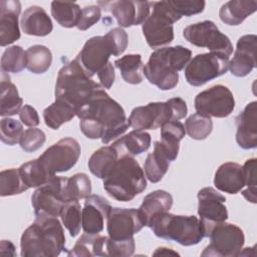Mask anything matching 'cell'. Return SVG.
I'll list each match as a JSON object with an SVG mask.
<instances>
[{
  "label": "cell",
  "instance_id": "7402d4cb",
  "mask_svg": "<svg viewBox=\"0 0 257 257\" xmlns=\"http://www.w3.org/2000/svg\"><path fill=\"white\" fill-rule=\"evenodd\" d=\"M21 3L17 0L0 1V45L12 44L20 38L18 17Z\"/></svg>",
  "mask_w": 257,
  "mask_h": 257
},
{
  "label": "cell",
  "instance_id": "b9f144b4",
  "mask_svg": "<svg viewBox=\"0 0 257 257\" xmlns=\"http://www.w3.org/2000/svg\"><path fill=\"white\" fill-rule=\"evenodd\" d=\"M185 130L191 139L202 141L207 139L212 133L213 121L211 117L196 112L186 119Z\"/></svg>",
  "mask_w": 257,
  "mask_h": 257
},
{
  "label": "cell",
  "instance_id": "8fae6325",
  "mask_svg": "<svg viewBox=\"0 0 257 257\" xmlns=\"http://www.w3.org/2000/svg\"><path fill=\"white\" fill-rule=\"evenodd\" d=\"M65 178L54 175L32 194L31 204L36 217L60 216L63 205L67 203L64 190Z\"/></svg>",
  "mask_w": 257,
  "mask_h": 257
},
{
  "label": "cell",
  "instance_id": "ab89813d",
  "mask_svg": "<svg viewBox=\"0 0 257 257\" xmlns=\"http://www.w3.org/2000/svg\"><path fill=\"white\" fill-rule=\"evenodd\" d=\"M28 190L18 169H7L0 173V195L2 197L19 195Z\"/></svg>",
  "mask_w": 257,
  "mask_h": 257
},
{
  "label": "cell",
  "instance_id": "8992f818",
  "mask_svg": "<svg viewBox=\"0 0 257 257\" xmlns=\"http://www.w3.org/2000/svg\"><path fill=\"white\" fill-rule=\"evenodd\" d=\"M149 227L157 237L175 241L183 246L196 245L206 237L204 226L196 216L165 212L156 216Z\"/></svg>",
  "mask_w": 257,
  "mask_h": 257
},
{
  "label": "cell",
  "instance_id": "e0dca14e",
  "mask_svg": "<svg viewBox=\"0 0 257 257\" xmlns=\"http://www.w3.org/2000/svg\"><path fill=\"white\" fill-rule=\"evenodd\" d=\"M198 215L204 226L206 237L211 229L228 219L225 206L226 198L212 187H206L198 192Z\"/></svg>",
  "mask_w": 257,
  "mask_h": 257
},
{
  "label": "cell",
  "instance_id": "7c38bea8",
  "mask_svg": "<svg viewBox=\"0 0 257 257\" xmlns=\"http://www.w3.org/2000/svg\"><path fill=\"white\" fill-rule=\"evenodd\" d=\"M184 38L198 47H206L211 52H218L230 56L233 45L229 37L223 34L213 21L205 20L187 26L183 31Z\"/></svg>",
  "mask_w": 257,
  "mask_h": 257
},
{
  "label": "cell",
  "instance_id": "f546056e",
  "mask_svg": "<svg viewBox=\"0 0 257 257\" xmlns=\"http://www.w3.org/2000/svg\"><path fill=\"white\" fill-rule=\"evenodd\" d=\"M170 162L160 142H155L154 151L148 155L144 165L147 179L152 183L160 182L166 175L170 167Z\"/></svg>",
  "mask_w": 257,
  "mask_h": 257
},
{
  "label": "cell",
  "instance_id": "484cf974",
  "mask_svg": "<svg viewBox=\"0 0 257 257\" xmlns=\"http://www.w3.org/2000/svg\"><path fill=\"white\" fill-rule=\"evenodd\" d=\"M151 135L145 131H132L112 143V147L121 156L135 157L146 152L151 146Z\"/></svg>",
  "mask_w": 257,
  "mask_h": 257
},
{
  "label": "cell",
  "instance_id": "2e32d148",
  "mask_svg": "<svg viewBox=\"0 0 257 257\" xmlns=\"http://www.w3.org/2000/svg\"><path fill=\"white\" fill-rule=\"evenodd\" d=\"M138 209L111 208L106 218V230L108 238L116 242H124L134 239V235L144 227Z\"/></svg>",
  "mask_w": 257,
  "mask_h": 257
},
{
  "label": "cell",
  "instance_id": "816d5d0a",
  "mask_svg": "<svg viewBox=\"0 0 257 257\" xmlns=\"http://www.w3.org/2000/svg\"><path fill=\"white\" fill-rule=\"evenodd\" d=\"M114 68L111 62L108 63V65L101 71L99 72L96 77L98 79V83L100 86L104 89H108L111 87V85L114 82Z\"/></svg>",
  "mask_w": 257,
  "mask_h": 257
},
{
  "label": "cell",
  "instance_id": "52a82bcc",
  "mask_svg": "<svg viewBox=\"0 0 257 257\" xmlns=\"http://www.w3.org/2000/svg\"><path fill=\"white\" fill-rule=\"evenodd\" d=\"M187 112L186 101L181 97H173L165 102L156 101L135 107L128 117V123L135 131L155 130L166 121L184 118Z\"/></svg>",
  "mask_w": 257,
  "mask_h": 257
},
{
  "label": "cell",
  "instance_id": "8d00e7d4",
  "mask_svg": "<svg viewBox=\"0 0 257 257\" xmlns=\"http://www.w3.org/2000/svg\"><path fill=\"white\" fill-rule=\"evenodd\" d=\"M18 170L23 183L28 189L38 188L47 183L52 177L46 172V170L40 164L38 159L22 164L18 168Z\"/></svg>",
  "mask_w": 257,
  "mask_h": 257
},
{
  "label": "cell",
  "instance_id": "1f68e13d",
  "mask_svg": "<svg viewBox=\"0 0 257 257\" xmlns=\"http://www.w3.org/2000/svg\"><path fill=\"white\" fill-rule=\"evenodd\" d=\"M75 115L76 109L71 104L56 98L53 103L43 110L45 124L52 130H58L63 123L68 122Z\"/></svg>",
  "mask_w": 257,
  "mask_h": 257
},
{
  "label": "cell",
  "instance_id": "ac0fdd59",
  "mask_svg": "<svg viewBox=\"0 0 257 257\" xmlns=\"http://www.w3.org/2000/svg\"><path fill=\"white\" fill-rule=\"evenodd\" d=\"M103 9L110 11L120 27H131L143 24L150 15L151 2L119 0L112 2H98Z\"/></svg>",
  "mask_w": 257,
  "mask_h": 257
},
{
  "label": "cell",
  "instance_id": "5bb4252c",
  "mask_svg": "<svg viewBox=\"0 0 257 257\" xmlns=\"http://www.w3.org/2000/svg\"><path fill=\"white\" fill-rule=\"evenodd\" d=\"M197 113L208 117H227L235 107L231 90L222 84H216L199 92L194 100Z\"/></svg>",
  "mask_w": 257,
  "mask_h": 257
},
{
  "label": "cell",
  "instance_id": "30bf717a",
  "mask_svg": "<svg viewBox=\"0 0 257 257\" xmlns=\"http://www.w3.org/2000/svg\"><path fill=\"white\" fill-rule=\"evenodd\" d=\"M228 69V56L218 52H208L194 56L186 65L184 73L189 84L202 86L208 81L225 74Z\"/></svg>",
  "mask_w": 257,
  "mask_h": 257
},
{
  "label": "cell",
  "instance_id": "4316f807",
  "mask_svg": "<svg viewBox=\"0 0 257 257\" xmlns=\"http://www.w3.org/2000/svg\"><path fill=\"white\" fill-rule=\"evenodd\" d=\"M256 10L257 1L255 0H231L221 6L219 17L225 24L236 26Z\"/></svg>",
  "mask_w": 257,
  "mask_h": 257
},
{
  "label": "cell",
  "instance_id": "cb8c5ba5",
  "mask_svg": "<svg viewBox=\"0 0 257 257\" xmlns=\"http://www.w3.org/2000/svg\"><path fill=\"white\" fill-rule=\"evenodd\" d=\"M20 24L25 34L33 36H46L53 29L52 21L46 11L36 5L28 7L22 13Z\"/></svg>",
  "mask_w": 257,
  "mask_h": 257
},
{
  "label": "cell",
  "instance_id": "7dc6e473",
  "mask_svg": "<svg viewBox=\"0 0 257 257\" xmlns=\"http://www.w3.org/2000/svg\"><path fill=\"white\" fill-rule=\"evenodd\" d=\"M105 36L113 48V56H118L124 52L128 43L127 33L121 27H115L109 30Z\"/></svg>",
  "mask_w": 257,
  "mask_h": 257
},
{
  "label": "cell",
  "instance_id": "ba28073f",
  "mask_svg": "<svg viewBox=\"0 0 257 257\" xmlns=\"http://www.w3.org/2000/svg\"><path fill=\"white\" fill-rule=\"evenodd\" d=\"M153 12L142 24L143 34L152 48L162 47L174 40L173 24L182 17L176 13L169 1L151 3Z\"/></svg>",
  "mask_w": 257,
  "mask_h": 257
},
{
  "label": "cell",
  "instance_id": "603a6c76",
  "mask_svg": "<svg viewBox=\"0 0 257 257\" xmlns=\"http://www.w3.org/2000/svg\"><path fill=\"white\" fill-rule=\"evenodd\" d=\"M215 187L228 194H237L245 187L244 172L241 165L234 162L222 164L214 177Z\"/></svg>",
  "mask_w": 257,
  "mask_h": 257
},
{
  "label": "cell",
  "instance_id": "f6af8a7d",
  "mask_svg": "<svg viewBox=\"0 0 257 257\" xmlns=\"http://www.w3.org/2000/svg\"><path fill=\"white\" fill-rule=\"evenodd\" d=\"M46 136L40 128H27L20 140V147L26 153H33L39 150L45 143Z\"/></svg>",
  "mask_w": 257,
  "mask_h": 257
},
{
  "label": "cell",
  "instance_id": "f1b7e54d",
  "mask_svg": "<svg viewBox=\"0 0 257 257\" xmlns=\"http://www.w3.org/2000/svg\"><path fill=\"white\" fill-rule=\"evenodd\" d=\"M0 115L4 116H11L19 113L23 99L19 96L17 87L10 81L6 72L2 71V78L0 83Z\"/></svg>",
  "mask_w": 257,
  "mask_h": 257
},
{
  "label": "cell",
  "instance_id": "f5cc1de1",
  "mask_svg": "<svg viewBox=\"0 0 257 257\" xmlns=\"http://www.w3.org/2000/svg\"><path fill=\"white\" fill-rule=\"evenodd\" d=\"M0 254H8L10 256H15V247L9 240H2L0 243Z\"/></svg>",
  "mask_w": 257,
  "mask_h": 257
},
{
  "label": "cell",
  "instance_id": "f35d334b",
  "mask_svg": "<svg viewBox=\"0 0 257 257\" xmlns=\"http://www.w3.org/2000/svg\"><path fill=\"white\" fill-rule=\"evenodd\" d=\"M26 67V51L19 45L6 48L1 57V70L3 72L19 73Z\"/></svg>",
  "mask_w": 257,
  "mask_h": 257
},
{
  "label": "cell",
  "instance_id": "74e56055",
  "mask_svg": "<svg viewBox=\"0 0 257 257\" xmlns=\"http://www.w3.org/2000/svg\"><path fill=\"white\" fill-rule=\"evenodd\" d=\"M67 202L87 198L91 193V181L84 173H78L70 178H65L64 184Z\"/></svg>",
  "mask_w": 257,
  "mask_h": 257
},
{
  "label": "cell",
  "instance_id": "db71d44e",
  "mask_svg": "<svg viewBox=\"0 0 257 257\" xmlns=\"http://www.w3.org/2000/svg\"><path fill=\"white\" fill-rule=\"evenodd\" d=\"M179 255L177 252H175V251H173V250H171V249H169V248H166V247H160V248H158L155 252H154V255Z\"/></svg>",
  "mask_w": 257,
  "mask_h": 257
},
{
  "label": "cell",
  "instance_id": "bcb514c9",
  "mask_svg": "<svg viewBox=\"0 0 257 257\" xmlns=\"http://www.w3.org/2000/svg\"><path fill=\"white\" fill-rule=\"evenodd\" d=\"M178 15L192 16L204 11L205 1L203 0H168Z\"/></svg>",
  "mask_w": 257,
  "mask_h": 257
},
{
  "label": "cell",
  "instance_id": "e575fe53",
  "mask_svg": "<svg viewBox=\"0 0 257 257\" xmlns=\"http://www.w3.org/2000/svg\"><path fill=\"white\" fill-rule=\"evenodd\" d=\"M51 15L56 22L65 28H72L77 26L80 16L81 9L77 3L74 2H51Z\"/></svg>",
  "mask_w": 257,
  "mask_h": 257
},
{
  "label": "cell",
  "instance_id": "60d3db41",
  "mask_svg": "<svg viewBox=\"0 0 257 257\" xmlns=\"http://www.w3.org/2000/svg\"><path fill=\"white\" fill-rule=\"evenodd\" d=\"M81 207L78 200H71L65 203L60 212V218L64 227L71 237H75L80 232L81 227Z\"/></svg>",
  "mask_w": 257,
  "mask_h": 257
},
{
  "label": "cell",
  "instance_id": "83f0119b",
  "mask_svg": "<svg viewBox=\"0 0 257 257\" xmlns=\"http://www.w3.org/2000/svg\"><path fill=\"white\" fill-rule=\"evenodd\" d=\"M185 135V126L179 120H169L161 126V141L159 142L171 162L177 159L179 143Z\"/></svg>",
  "mask_w": 257,
  "mask_h": 257
},
{
  "label": "cell",
  "instance_id": "ee69618b",
  "mask_svg": "<svg viewBox=\"0 0 257 257\" xmlns=\"http://www.w3.org/2000/svg\"><path fill=\"white\" fill-rule=\"evenodd\" d=\"M256 164L257 160L253 158L247 160L242 166L245 186H247V189L242 191V195L247 201L253 204L256 203Z\"/></svg>",
  "mask_w": 257,
  "mask_h": 257
},
{
  "label": "cell",
  "instance_id": "9a60e30c",
  "mask_svg": "<svg viewBox=\"0 0 257 257\" xmlns=\"http://www.w3.org/2000/svg\"><path fill=\"white\" fill-rule=\"evenodd\" d=\"M110 55H113V48L107 37L93 36L84 43L75 59L84 71L93 77L108 65Z\"/></svg>",
  "mask_w": 257,
  "mask_h": 257
},
{
  "label": "cell",
  "instance_id": "4fadbf2b",
  "mask_svg": "<svg viewBox=\"0 0 257 257\" xmlns=\"http://www.w3.org/2000/svg\"><path fill=\"white\" fill-rule=\"evenodd\" d=\"M81 150L79 143L73 138H63L49 147L38 158V161L53 176L56 173L69 171L77 163Z\"/></svg>",
  "mask_w": 257,
  "mask_h": 257
},
{
  "label": "cell",
  "instance_id": "d4e9b609",
  "mask_svg": "<svg viewBox=\"0 0 257 257\" xmlns=\"http://www.w3.org/2000/svg\"><path fill=\"white\" fill-rule=\"evenodd\" d=\"M173 202L172 195L164 190H156L148 194L138 209L144 225L149 227L156 216L169 212L173 206Z\"/></svg>",
  "mask_w": 257,
  "mask_h": 257
},
{
  "label": "cell",
  "instance_id": "d590c367",
  "mask_svg": "<svg viewBox=\"0 0 257 257\" xmlns=\"http://www.w3.org/2000/svg\"><path fill=\"white\" fill-rule=\"evenodd\" d=\"M52 63V53L44 45L36 44L26 50V68L35 74L46 72Z\"/></svg>",
  "mask_w": 257,
  "mask_h": 257
},
{
  "label": "cell",
  "instance_id": "277c9868",
  "mask_svg": "<svg viewBox=\"0 0 257 257\" xmlns=\"http://www.w3.org/2000/svg\"><path fill=\"white\" fill-rule=\"evenodd\" d=\"M146 188L145 173L139 162L131 156L118 157L103 179V189L120 202L132 201Z\"/></svg>",
  "mask_w": 257,
  "mask_h": 257
},
{
  "label": "cell",
  "instance_id": "f907efd6",
  "mask_svg": "<svg viewBox=\"0 0 257 257\" xmlns=\"http://www.w3.org/2000/svg\"><path fill=\"white\" fill-rule=\"evenodd\" d=\"M18 114H19V118L22 121V123L27 126L34 127V126H37L40 122L36 109L29 104H24L21 107Z\"/></svg>",
  "mask_w": 257,
  "mask_h": 257
},
{
  "label": "cell",
  "instance_id": "ffe728a7",
  "mask_svg": "<svg viewBox=\"0 0 257 257\" xmlns=\"http://www.w3.org/2000/svg\"><path fill=\"white\" fill-rule=\"evenodd\" d=\"M256 42L255 34L243 35L238 39L234 56L229 61V69L234 76L244 77L256 67Z\"/></svg>",
  "mask_w": 257,
  "mask_h": 257
},
{
  "label": "cell",
  "instance_id": "4dcf8cb0",
  "mask_svg": "<svg viewBox=\"0 0 257 257\" xmlns=\"http://www.w3.org/2000/svg\"><path fill=\"white\" fill-rule=\"evenodd\" d=\"M105 236L84 233L68 252L69 256H107Z\"/></svg>",
  "mask_w": 257,
  "mask_h": 257
},
{
  "label": "cell",
  "instance_id": "5b68a950",
  "mask_svg": "<svg viewBox=\"0 0 257 257\" xmlns=\"http://www.w3.org/2000/svg\"><path fill=\"white\" fill-rule=\"evenodd\" d=\"M99 88H102L100 84L84 71L76 59H73L65 62L58 71L55 98L68 102L77 112Z\"/></svg>",
  "mask_w": 257,
  "mask_h": 257
},
{
  "label": "cell",
  "instance_id": "c3c4849f",
  "mask_svg": "<svg viewBox=\"0 0 257 257\" xmlns=\"http://www.w3.org/2000/svg\"><path fill=\"white\" fill-rule=\"evenodd\" d=\"M101 17V9L96 5L85 6L81 9V16L79 22L77 24V28L81 31H85L91 26H93L96 22L99 21Z\"/></svg>",
  "mask_w": 257,
  "mask_h": 257
},
{
  "label": "cell",
  "instance_id": "9c48e42d",
  "mask_svg": "<svg viewBox=\"0 0 257 257\" xmlns=\"http://www.w3.org/2000/svg\"><path fill=\"white\" fill-rule=\"evenodd\" d=\"M208 237L210 238V243L201 253V256H238L245 241L243 230L237 225L226 222L215 225Z\"/></svg>",
  "mask_w": 257,
  "mask_h": 257
},
{
  "label": "cell",
  "instance_id": "681fc988",
  "mask_svg": "<svg viewBox=\"0 0 257 257\" xmlns=\"http://www.w3.org/2000/svg\"><path fill=\"white\" fill-rule=\"evenodd\" d=\"M105 247L107 256H132L135 252L136 244L135 239L124 242H116L107 237Z\"/></svg>",
  "mask_w": 257,
  "mask_h": 257
},
{
  "label": "cell",
  "instance_id": "d6a6232c",
  "mask_svg": "<svg viewBox=\"0 0 257 257\" xmlns=\"http://www.w3.org/2000/svg\"><path fill=\"white\" fill-rule=\"evenodd\" d=\"M117 159L118 154L111 145L103 146L90 156L88 169L92 175L103 180Z\"/></svg>",
  "mask_w": 257,
  "mask_h": 257
},
{
  "label": "cell",
  "instance_id": "7bdbcfd3",
  "mask_svg": "<svg viewBox=\"0 0 257 257\" xmlns=\"http://www.w3.org/2000/svg\"><path fill=\"white\" fill-rule=\"evenodd\" d=\"M23 134V125L19 120L10 117H3L1 119L0 139L2 143L8 146H14L20 143Z\"/></svg>",
  "mask_w": 257,
  "mask_h": 257
},
{
  "label": "cell",
  "instance_id": "6da1fadb",
  "mask_svg": "<svg viewBox=\"0 0 257 257\" xmlns=\"http://www.w3.org/2000/svg\"><path fill=\"white\" fill-rule=\"evenodd\" d=\"M82 134L90 140L100 139L106 145L121 136L130 126L123 107L112 99L103 88L94 91L77 110Z\"/></svg>",
  "mask_w": 257,
  "mask_h": 257
},
{
  "label": "cell",
  "instance_id": "7a4b0ae2",
  "mask_svg": "<svg viewBox=\"0 0 257 257\" xmlns=\"http://www.w3.org/2000/svg\"><path fill=\"white\" fill-rule=\"evenodd\" d=\"M21 256L55 257L65 248V235L57 217H36L22 233Z\"/></svg>",
  "mask_w": 257,
  "mask_h": 257
},
{
  "label": "cell",
  "instance_id": "3957f363",
  "mask_svg": "<svg viewBox=\"0 0 257 257\" xmlns=\"http://www.w3.org/2000/svg\"><path fill=\"white\" fill-rule=\"evenodd\" d=\"M192 51L182 45L158 48L144 66V75L161 90L174 88L179 82V72L191 60Z\"/></svg>",
  "mask_w": 257,
  "mask_h": 257
},
{
  "label": "cell",
  "instance_id": "d6986e66",
  "mask_svg": "<svg viewBox=\"0 0 257 257\" xmlns=\"http://www.w3.org/2000/svg\"><path fill=\"white\" fill-rule=\"evenodd\" d=\"M111 208L109 202L99 195L90 194L85 198L84 207L81 211V227L84 233H100Z\"/></svg>",
  "mask_w": 257,
  "mask_h": 257
},
{
  "label": "cell",
  "instance_id": "836d02e7",
  "mask_svg": "<svg viewBox=\"0 0 257 257\" xmlns=\"http://www.w3.org/2000/svg\"><path fill=\"white\" fill-rule=\"evenodd\" d=\"M122 79L130 84H139L144 80V63L140 54H126L114 61Z\"/></svg>",
  "mask_w": 257,
  "mask_h": 257
},
{
  "label": "cell",
  "instance_id": "44dd1931",
  "mask_svg": "<svg viewBox=\"0 0 257 257\" xmlns=\"http://www.w3.org/2000/svg\"><path fill=\"white\" fill-rule=\"evenodd\" d=\"M236 142L244 150L257 147V102H249L236 116Z\"/></svg>",
  "mask_w": 257,
  "mask_h": 257
}]
</instances>
